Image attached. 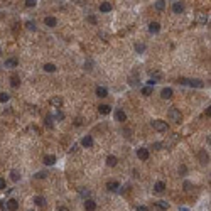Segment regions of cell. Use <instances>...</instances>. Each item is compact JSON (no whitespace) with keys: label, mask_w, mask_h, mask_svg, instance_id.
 I'll return each mask as SVG.
<instances>
[{"label":"cell","mask_w":211,"mask_h":211,"mask_svg":"<svg viewBox=\"0 0 211 211\" xmlns=\"http://www.w3.org/2000/svg\"><path fill=\"white\" fill-rule=\"evenodd\" d=\"M181 85H188V86H193V88H203L204 83L201 80H186V78H181L179 80Z\"/></svg>","instance_id":"6da1fadb"},{"label":"cell","mask_w":211,"mask_h":211,"mask_svg":"<svg viewBox=\"0 0 211 211\" xmlns=\"http://www.w3.org/2000/svg\"><path fill=\"white\" fill-rule=\"evenodd\" d=\"M150 125L157 132H167V122H164V120H152Z\"/></svg>","instance_id":"7a4b0ae2"},{"label":"cell","mask_w":211,"mask_h":211,"mask_svg":"<svg viewBox=\"0 0 211 211\" xmlns=\"http://www.w3.org/2000/svg\"><path fill=\"white\" fill-rule=\"evenodd\" d=\"M169 118L172 120V122H176V123L183 122V115H181V112H179L177 108H171L169 110Z\"/></svg>","instance_id":"3957f363"},{"label":"cell","mask_w":211,"mask_h":211,"mask_svg":"<svg viewBox=\"0 0 211 211\" xmlns=\"http://www.w3.org/2000/svg\"><path fill=\"white\" fill-rule=\"evenodd\" d=\"M137 157L140 159V161H147L149 159V150L140 147V149H137Z\"/></svg>","instance_id":"277c9868"},{"label":"cell","mask_w":211,"mask_h":211,"mask_svg":"<svg viewBox=\"0 0 211 211\" xmlns=\"http://www.w3.org/2000/svg\"><path fill=\"white\" fill-rule=\"evenodd\" d=\"M161 31V24L159 22H150L149 24V32L150 34H157Z\"/></svg>","instance_id":"5b68a950"},{"label":"cell","mask_w":211,"mask_h":211,"mask_svg":"<svg viewBox=\"0 0 211 211\" xmlns=\"http://www.w3.org/2000/svg\"><path fill=\"white\" fill-rule=\"evenodd\" d=\"M85 210L86 211H95L96 210V203L93 201V199H86V201H85Z\"/></svg>","instance_id":"8992f818"},{"label":"cell","mask_w":211,"mask_h":211,"mask_svg":"<svg viewBox=\"0 0 211 211\" xmlns=\"http://www.w3.org/2000/svg\"><path fill=\"white\" fill-rule=\"evenodd\" d=\"M7 210L9 211H17L19 210V203H17L15 199H9L7 201Z\"/></svg>","instance_id":"52a82bcc"},{"label":"cell","mask_w":211,"mask_h":211,"mask_svg":"<svg viewBox=\"0 0 211 211\" xmlns=\"http://www.w3.org/2000/svg\"><path fill=\"white\" fill-rule=\"evenodd\" d=\"M115 118L118 122H127V113L123 112V110H117L115 112Z\"/></svg>","instance_id":"ba28073f"},{"label":"cell","mask_w":211,"mask_h":211,"mask_svg":"<svg viewBox=\"0 0 211 211\" xmlns=\"http://www.w3.org/2000/svg\"><path fill=\"white\" fill-rule=\"evenodd\" d=\"M118 188H120V184L117 183V181H110V183H107V189L112 191V193H117Z\"/></svg>","instance_id":"9c48e42d"},{"label":"cell","mask_w":211,"mask_h":211,"mask_svg":"<svg viewBox=\"0 0 211 211\" xmlns=\"http://www.w3.org/2000/svg\"><path fill=\"white\" fill-rule=\"evenodd\" d=\"M44 24H46L48 27H56V26H58V21H56V17H46V19H44Z\"/></svg>","instance_id":"30bf717a"},{"label":"cell","mask_w":211,"mask_h":211,"mask_svg":"<svg viewBox=\"0 0 211 211\" xmlns=\"http://www.w3.org/2000/svg\"><path fill=\"white\" fill-rule=\"evenodd\" d=\"M154 191H156V193H159V194H161V193H164V191H166V184H164L162 181L156 183V184H154Z\"/></svg>","instance_id":"8fae6325"},{"label":"cell","mask_w":211,"mask_h":211,"mask_svg":"<svg viewBox=\"0 0 211 211\" xmlns=\"http://www.w3.org/2000/svg\"><path fill=\"white\" fill-rule=\"evenodd\" d=\"M172 10H174V14H183L184 12V5L181 2H176L174 5H172Z\"/></svg>","instance_id":"7c38bea8"},{"label":"cell","mask_w":211,"mask_h":211,"mask_svg":"<svg viewBox=\"0 0 211 211\" xmlns=\"http://www.w3.org/2000/svg\"><path fill=\"white\" fill-rule=\"evenodd\" d=\"M17 66H19V61L15 58H10V59L5 61V68H17Z\"/></svg>","instance_id":"4fadbf2b"},{"label":"cell","mask_w":211,"mask_h":211,"mask_svg":"<svg viewBox=\"0 0 211 211\" xmlns=\"http://www.w3.org/2000/svg\"><path fill=\"white\" fill-rule=\"evenodd\" d=\"M81 145H83V147H91V145H93V137H91V135H86V137L81 140Z\"/></svg>","instance_id":"5bb4252c"},{"label":"cell","mask_w":211,"mask_h":211,"mask_svg":"<svg viewBox=\"0 0 211 211\" xmlns=\"http://www.w3.org/2000/svg\"><path fill=\"white\" fill-rule=\"evenodd\" d=\"M161 96H162L164 100H169V98H172V90H171V88H164L162 91H161Z\"/></svg>","instance_id":"9a60e30c"},{"label":"cell","mask_w":211,"mask_h":211,"mask_svg":"<svg viewBox=\"0 0 211 211\" xmlns=\"http://www.w3.org/2000/svg\"><path fill=\"white\" fill-rule=\"evenodd\" d=\"M98 112H100L102 115H108L110 112H112V108H110L108 105H100V107H98Z\"/></svg>","instance_id":"2e32d148"},{"label":"cell","mask_w":211,"mask_h":211,"mask_svg":"<svg viewBox=\"0 0 211 211\" xmlns=\"http://www.w3.org/2000/svg\"><path fill=\"white\" fill-rule=\"evenodd\" d=\"M199 161H201V164H208L210 162V156H208L204 150H201V152H199Z\"/></svg>","instance_id":"e0dca14e"},{"label":"cell","mask_w":211,"mask_h":211,"mask_svg":"<svg viewBox=\"0 0 211 211\" xmlns=\"http://www.w3.org/2000/svg\"><path fill=\"white\" fill-rule=\"evenodd\" d=\"M112 4H110V2H103V4H100V10H102V12H110V10H112Z\"/></svg>","instance_id":"ac0fdd59"},{"label":"cell","mask_w":211,"mask_h":211,"mask_svg":"<svg viewBox=\"0 0 211 211\" xmlns=\"http://www.w3.org/2000/svg\"><path fill=\"white\" fill-rule=\"evenodd\" d=\"M96 95L100 96V98H105V96H108V91H107V88H103V86H98V88H96Z\"/></svg>","instance_id":"d6986e66"},{"label":"cell","mask_w":211,"mask_h":211,"mask_svg":"<svg viewBox=\"0 0 211 211\" xmlns=\"http://www.w3.org/2000/svg\"><path fill=\"white\" fill-rule=\"evenodd\" d=\"M51 105H53V107H58V108H59V107L63 105V100L59 98V96H53V98H51Z\"/></svg>","instance_id":"ffe728a7"},{"label":"cell","mask_w":211,"mask_h":211,"mask_svg":"<svg viewBox=\"0 0 211 211\" xmlns=\"http://www.w3.org/2000/svg\"><path fill=\"white\" fill-rule=\"evenodd\" d=\"M154 7H156V10H159V12H162L164 9H166V2H164V0H157Z\"/></svg>","instance_id":"44dd1931"},{"label":"cell","mask_w":211,"mask_h":211,"mask_svg":"<svg viewBox=\"0 0 211 211\" xmlns=\"http://www.w3.org/2000/svg\"><path fill=\"white\" fill-rule=\"evenodd\" d=\"M54 162H56V157L54 156H46V157H44V164H46V166H53Z\"/></svg>","instance_id":"7402d4cb"},{"label":"cell","mask_w":211,"mask_h":211,"mask_svg":"<svg viewBox=\"0 0 211 211\" xmlns=\"http://www.w3.org/2000/svg\"><path fill=\"white\" fill-rule=\"evenodd\" d=\"M34 203L37 204V206H44V204H46V198H42V196H36V198H34Z\"/></svg>","instance_id":"603a6c76"},{"label":"cell","mask_w":211,"mask_h":211,"mask_svg":"<svg viewBox=\"0 0 211 211\" xmlns=\"http://www.w3.org/2000/svg\"><path fill=\"white\" fill-rule=\"evenodd\" d=\"M117 162H118V161H117V157H113V156H108V157H107V164H108L110 167L117 166Z\"/></svg>","instance_id":"cb8c5ba5"},{"label":"cell","mask_w":211,"mask_h":211,"mask_svg":"<svg viewBox=\"0 0 211 211\" xmlns=\"http://www.w3.org/2000/svg\"><path fill=\"white\" fill-rule=\"evenodd\" d=\"M10 85H12V86H14V88H17V86H19V85H21V80H19V76H12V78H10Z\"/></svg>","instance_id":"d4e9b609"},{"label":"cell","mask_w":211,"mask_h":211,"mask_svg":"<svg viewBox=\"0 0 211 211\" xmlns=\"http://www.w3.org/2000/svg\"><path fill=\"white\" fill-rule=\"evenodd\" d=\"M44 71H48V73H54L56 66L53 64V63H48V64H44Z\"/></svg>","instance_id":"484cf974"},{"label":"cell","mask_w":211,"mask_h":211,"mask_svg":"<svg viewBox=\"0 0 211 211\" xmlns=\"http://www.w3.org/2000/svg\"><path fill=\"white\" fill-rule=\"evenodd\" d=\"M208 21H210V17L206 14H201L199 17H198V22H201V24H208Z\"/></svg>","instance_id":"4316f807"},{"label":"cell","mask_w":211,"mask_h":211,"mask_svg":"<svg viewBox=\"0 0 211 211\" xmlns=\"http://www.w3.org/2000/svg\"><path fill=\"white\" fill-rule=\"evenodd\" d=\"M10 179H12V181H19V179H21V172L12 171V172H10Z\"/></svg>","instance_id":"83f0119b"},{"label":"cell","mask_w":211,"mask_h":211,"mask_svg":"<svg viewBox=\"0 0 211 211\" xmlns=\"http://www.w3.org/2000/svg\"><path fill=\"white\" fill-rule=\"evenodd\" d=\"M142 95L144 96H150L152 95V86H145V88H142Z\"/></svg>","instance_id":"f1b7e54d"},{"label":"cell","mask_w":211,"mask_h":211,"mask_svg":"<svg viewBox=\"0 0 211 211\" xmlns=\"http://www.w3.org/2000/svg\"><path fill=\"white\" fill-rule=\"evenodd\" d=\"M156 204L161 208V210H167V208H169V203H166V201H157Z\"/></svg>","instance_id":"f546056e"},{"label":"cell","mask_w":211,"mask_h":211,"mask_svg":"<svg viewBox=\"0 0 211 211\" xmlns=\"http://www.w3.org/2000/svg\"><path fill=\"white\" fill-rule=\"evenodd\" d=\"M135 51L137 53H144L145 51V44H135Z\"/></svg>","instance_id":"4dcf8cb0"},{"label":"cell","mask_w":211,"mask_h":211,"mask_svg":"<svg viewBox=\"0 0 211 211\" xmlns=\"http://www.w3.org/2000/svg\"><path fill=\"white\" fill-rule=\"evenodd\" d=\"M9 98H10V96H9L7 93H0V102H2V103L9 102Z\"/></svg>","instance_id":"1f68e13d"},{"label":"cell","mask_w":211,"mask_h":211,"mask_svg":"<svg viewBox=\"0 0 211 211\" xmlns=\"http://www.w3.org/2000/svg\"><path fill=\"white\" fill-rule=\"evenodd\" d=\"M26 27H27L29 31H36V24H34V22H31V21H29V22H26Z\"/></svg>","instance_id":"d6a6232c"},{"label":"cell","mask_w":211,"mask_h":211,"mask_svg":"<svg viewBox=\"0 0 211 211\" xmlns=\"http://www.w3.org/2000/svg\"><path fill=\"white\" fill-rule=\"evenodd\" d=\"M37 4V0H26V7H34Z\"/></svg>","instance_id":"836d02e7"},{"label":"cell","mask_w":211,"mask_h":211,"mask_svg":"<svg viewBox=\"0 0 211 211\" xmlns=\"http://www.w3.org/2000/svg\"><path fill=\"white\" fill-rule=\"evenodd\" d=\"M80 194H81L83 198H86V199H88V198H90V191L88 189H81V191H80Z\"/></svg>","instance_id":"e575fe53"},{"label":"cell","mask_w":211,"mask_h":211,"mask_svg":"<svg viewBox=\"0 0 211 211\" xmlns=\"http://www.w3.org/2000/svg\"><path fill=\"white\" fill-rule=\"evenodd\" d=\"M54 118H56V120H64V113H61V112H58V113L54 115Z\"/></svg>","instance_id":"d590c367"},{"label":"cell","mask_w":211,"mask_h":211,"mask_svg":"<svg viewBox=\"0 0 211 211\" xmlns=\"http://www.w3.org/2000/svg\"><path fill=\"white\" fill-rule=\"evenodd\" d=\"M46 125H48L49 129H53V118H51V117H48V118H46Z\"/></svg>","instance_id":"8d00e7d4"},{"label":"cell","mask_w":211,"mask_h":211,"mask_svg":"<svg viewBox=\"0 0 211 211\" xmlns=\"http://www.w3.org/2000/svg\"><path fill=\"white\" fill-rule=\"evenodd\" d=\"M46 176H48L46 172H37V174H36V177H37V179H44Z\"/></svg>","instance_id":"74e56055"},{"label":"cell","mask_w":211,"mask_h":211,"mask_svg":"<svg viewBox=\"0 0 211 211\" xmlns=\"http://www.w3.org/2000/svg\"><path fill=\"white\" fill-rule=\"evenodd\" d=\"M191 188H193V184L186 181V183H184V189H186V191H191Z\"/></svg>","instance_id":"f35d334b"},{"label":"cell","mask_w":211,"mask_h":211,"mask_svg":"<svg viewBox=\"0 0 211 211\" xmlns=\"http://www.w3.org/2000/svg\"><path fill=\"white\" fill-rule=\"evenodd\" d=\"M88 21L91 22V24H96V17L95 15H88Z\"/></svg>","instance_id":"ab89813d"},{"label":"cell","mask_w":211,"mask_h":211,"mask_svg":"<svg viewBox=\"0 0 211 211\" xmlns=\"http://www.w3.org/2000/svg\"><path fill=\"white\" fill-rule=\"evenodd\" d=\"M0 189H5V179L0 177Z\"/></svg>","instance_id":"60d3db41"},{"label":"cell","mask_w":211,"mask_h":211,"mask_svg":"<svg viewBox=\"0 0 211 211\" xmlns=\"http://www.w3.org/2000/svg\"><path fill=\"white\" fill-rule=\"evenodd\" d=\"M137 211H149V210H147V206H139Z\"/></svg>","instance_id":"b9f144b4"},{"label":"cell","mask_w":211,"mask_h":211,"mask_svg":"<svg viewBox=\"0 0 211 211\" xmlns=\"http://www.w3.org/2000/svg\"><path fill=\"white\" fill-rule=\"evenodd\" d=\"M58 211H69V210L66 208V206H59V208H58Z\"/></svg>","instance_id":"7bdbcfd3"},{"label":"cell","mask_w":211,"mask_h":211,"mask_svg":"<svg viewBox=\"0 0 211 211\" xmlns=\"http://www.w3.org/2000/svg\"><path fill=\"white\" fill-rule=\"evenodd\" d=\"M76 2H78V4H85V0H76Z\"/></svg>","instance_id":"ee69618b"},{"label":"cell","mask_w":211,"mask_h":211,"mask_svg":"<svg viewBox=\"0 0 211 211\" xmlns=\"http://www.w3.org/2000/svg\"><path fill=\"white\" fill-rule=\"evenodd\" d=\"M181 211H188V210H186V208H181Z\"/></svg>","instance_id":"f6af8a7d"},{"label":"cell","mask_w":211,"mask_h":211,"mask_svg":"<svg viewBox=\"0 0 211 211\" xmlns=\"http://www.w3.org/2000/svg\"><path fill=\"white\" fill-rule=\"evenodd\" d=\"M0 56H2V49H0Z\"/></svg>","instance_id":"bcb514c9"}]
</instances>
